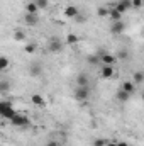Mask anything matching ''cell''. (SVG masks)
<instances>
[{
	"label": "cell",
	"instance_id": "1",
	"mask_svg": "<svg viewBox=\"0 0 144 146\" xmlns=\"http://www.w3.org/2000/svg\"><path fill=\"white\" fill-rule=\"evenodd\" d=\"M10 122H12V126H15V127H27V126L31 124L29 117H27L26 114H20V112H15V115L10 119Z\"/></svg>",
	"mask_w": 144,
	"mask_h": 146
},
{
	"label": "cell",
	"instance_id": "2",
	"mask_svg": "<svg viewBox=\"0 0 144 146\" xmlns=\"http://www.w3.org/2000/svg\"><path fill=\"white\" fill-rule=\"evenodd\" d=\"M0 115L10 121V119L15 115V110L12 109V106H10L9 102H0Z\"/></svg>",
	"mask_w": 144,
	"mask_h": 146
},
{
	"label": "cell",
	"instance_id": "3",
	"mask_svg": "<svg viewBox=\"0 0 144 146\" xmlns=\"http://www.w3.org/2000/svg\"><path fill=\"white\" fill-rule=\"evenodd\" d=\"M90 97V87H76L75 88V99L80 102H85Z\"/></svg>",
	"mask_w": 144,
	"mask_h": 146
},
{
	"label": "cell",
	"instance_id": "4",
	"mask_svg": "<svg viewBox=\"0 0 144 146\" xmlns=\"http://www.w3.org/2000/svg\"><path fill=\"white\" fill-rule=\"evenodd\" d=\"M48 49H49L51 53H59V51L63 49V41H61L59 37H51V39L48 41Z\"/></svg>",
	"mask_w": 144,
	"mask_h": 146
},
{
	"label": "cell",
	"instance_id": "5",
	"mask_svg": "<svg viewBox=\"0 0 144 146\" xmlns=\"http://www.w3.org/2000/svg\"><path fill=\"white\" fill-rule=\"evenodd\" d=\"M78 14H80L78 7H76V5H73V3L66 5V7H65V10H63V15H65V17H68V19H75Z\"/></svg>",
	"mask_w": 144,
	"mask_h": 146
},
{
	"label": "cell",
	"instance_id": "6",
	"mask_svg": "<svg viewBox=\"0 0 144 146\" xmlns=\"http://www.w3.org/2000/svg\"><path fill=\"white\" fill-rule=\"evenodd\" d=\"M76 87H90V78L85 72L76 75Z\"/></svg>",
	"mask_w": 144,
	"mask_h": 146
},
{
	"label": "cell",
	"instance_id": "7",
	"mask_svg": "<svg viewBox=\"0 0 144 146\" xmlns=\"http://www.w3.org/2000/svg\"><path fill=\"white\" fill-rule=\"evenodd\" d=\"M124 31H126V24H124L122 21H117V22H114V24H112V27H110V33H112V34H115V36L122 34Z\"/></svg>",
	"mask_w": 144,
	"mask_h": 146
},
{
	"label": "cell",
	"instance_id": "8",
	"mask_svg": "<svg viewBox=\"0 0 144 146\" xmlns=\"http://www.w3.org/2000/svg\"><path fill=\"white\" fill-rule=\"evenodd\" d=\"M100 56V63L102 65H108V66H112L117 60H115V56L114 54H110V53H102V54H98Z\"/></svg>",
	"mask_w": 144,
	"mask_h": 146
},
{
	"label": "cell",
	"instance_id": "9",
	"mask_svg": "<svg viewBox=\"0 0 144 146\" xmlns=\"http://www.w3.org/2000/svg\"><path fill=\"white\" fill-rule=\"evenodd\" d=\"M24 22L27 24V26H36L37 22H39V15L37 14H24Z\"/></svg>",
	"mask_w": 144,
	"mask_h": 146
},
{
	"label": "cell",
	"instance_id": "10",
	"mask_svg": "<svg viewBox=\"0 0 144 146\" xmlns=\"http://www.w3.org/2000/svg\"><path fill=\"white\" fill-rule=\"evenodd\" d=\"M114 75H115L114 66H108V65H104V66H102V70H100V76H102V78H112Z\"/></svg>",
	"mask_w": 144,
	"mask_h": 146
},
{
	"label": "cell",
	"instance_id": "11",
	"mask_svg": "<svg viewBox=\"0 0 144 146\" xmlns=\"http://www.w3.org/2000/svg\"><path fill=\"white\" fill-rule=\"evenodd\" d=\"M120 90H124V92H127V94L134 95V94H136V85H134L131 80H127V82H124V83L120 85Z\"/></svg>",
	"mask_w": 144,
	"mask_h": 146
},
{
	"label": "cell",
	"instance_id": "12",
	"mask_svg": "<svg viewBox=\"0 0 144 146\" xmlns=\"http://www.w3.org/2000/svg\"><path fill=\"white\" fill-rule=\"evenodd\" d=\"M131 94H127V92H124V90H119L117 94H115V100H119V102H122V104H126V102H129L131 100Z\"/></svg>",
	"mask_w": 144,
	"mask_h": 146
},
{
	"label": "cell",
	"instance_id": "13",
	"mask_svg": "<svg viewBox=\"0 0 144 146\" xmlns=\"http://www.w3.org/2000/svg\"><path fill=\"white\" fill-rule=\"evenodd\" d=\"M29 75H31V76H41V75H42V66H41L39 63H32V65L29 66Z\"/></svg>",
	"mask_w": 144,
	"mask_h": 146
},
{
	"label": "cell",
	"instance_id": "14",
	"mask_svg": "<svg viewBox=\"0 0 144 146\" xmlns=\"http://www.w3.org/2000/svg\"><path fill=\"white\" fill-rule=\"evenodd\" d=\"M108 17H110L114 22H117V21H122V14H120L117 9H114V7L108 10Z\"/></svg>",
	"mask_w": 144,
	"mask_h": 146
},
{
	"label": "cell",
	"instance_id": "15",
	"mask_svg": "<svg viewBox=\"0 0 144 146\" xmlns=\"http://www.w3.org/2000/svg\"><path fill=\"white\" fill-rule=\"evenodd\" d=\"M31 102L34 104V106H46V100H44V97L42 95H39V94H34L32 97H31Z\"/></svg>",
	"mask_w": 144,
	"mask_h": 146
},
{
	"label": "cell",
	"instance_id": "16",
	"mask_svg": "<svg viewBox=\"0 0 144 146\" xmlns=\"http://www.w3.org/2000/svg\"><path fill=\"white\" fill-rule=\"evenodd\" d=\"M132 80H134V82H132L134 85H141V83L144 82V73L141 72V70L134 72V75H132Z\"/></svg>",
	"mask_w": 144,
	"mask_h": 146
},
{
	"label": "cell",
	"instance_id": "17",
	"mask_svg": "<svg viewBox=\"0 0 144 146\" xmlns=\"http://www.w3.org/2000/svg\"><path fill=\"white\" fill-rule=\"evenodd\" d=\"M78 41H80V37L76 36V34H73V33H70V34L66 36V41H65V44H68V46H75Z\"/></svg>",
	"mask_w": 144,
	"mask_h": 146
},
{
	"label": "cell",
	"instance_id": "18",
	"mask_svg": "<svg viewBox=\"0 0 144 146\" xmlns=\"http://www.w3.org/2000/svg\"><path fill=\"white\" fill-rule=\"evenodd\" d=\"M37 12H39V9L36 7L34 2H27L26 3V14H37Z\"/></svg>",
	"mask_w": 144,
	"mask_h": 146
},
{
	"label": "cell",
	"instance_id": "19",
	"mask_svg": "<svg viewBox=\"0 0 144 146\" xmlns=\"http://www.w3.org/2000/svg\"><path fill=\"white\" fill-rule=\"evenodd\" d=\"M10 82L9 80H0V94H5V92H10Z\"/></svg>",
	"mask_w": 144,
	"mask_h": 146
},
{
	"label": "cell",
	"instance_id": "20",
	"mask_svg": "<svg viewBox=\"0 0 144 146\" xmlns=\"http://www.w3.org/2000/svg\"><path fill=\"white\" fill-rule=\"evenodd\" d=\"M10 66V60L7 56H0V72H5Z\"/></svg>",
	"mask_w": 144,
	"mask_h": 146
},
{
	"label": "cell",
	"instance_id": "21",
	"mask_svg": "<svg viewBox=\"0 0 144 146\" xmlns=\"http://www.w3.org/2000/svg\"><path fill=\"white\" fill-rule=\"evenodd\" d=\"M14 39H15V41H19V42L26 41V33H24V31H20V29H15V31H14Z\"/></svg>",
	"mask_w": 144,
	"mask_h": 146
},
{
	"label": "cell",
	"instance_id": "22",
	"mask_svg": "<svg viewBox=\"0 0 144 146\" xmlns=\"http://www.w3.org/2000/svg\"><path fill=\"white\" fill-rule=\"evenodd\" d=\"M24 51L27 53V54H34L37 51V46L34 44V42H27L26 46H24Z\"/></svg>",
	"mask_w": 144,
	"mask_h": 146
},
{
	"label": "cell",
	"instance_id": "23",
	"mask_svg": "<svg viewBox=\"0 0 144 146\" xmlns=\"http://www.w3.org/2000/svg\"><path fill=\"white\" fill-rule=\"evenodd\" d=\"M87 61H88V65H98L100 63V56L98 54H90L87 58Z\"/></svg>",
	"mask_w": 144,
	"mask_h": 146
},
{
	"label": "cell",
	"instance_id": "24",
	"mask_svg": "<svg viewBox=\"0 0 144 146\" xmlns=\"http://www.w3.org/2000/svg\"><path fill=\"white\" fill-rule=\"evenodd\" d=\"M34 3H36V7L39 10H42V9H46L48 5H49V0H32Z\"/></svg>",
	"mask_w": 144,
	"mask_h": 146
},
{
	"label": "cell",
	"instance_id": "25",
	"mask_svg": "<svg viewBox=\"0 0 144 146\" xmlns=\"http://www.w3.org/2000/svg\"><path fill=\"white\" fill-rule=\"evenodd\" d=\"M97 15L98 17H108V9L107 7H98L97 9Z\"/></svg>",
	"mask_w": 144,
	"mask_h": 146
},
{
	"label": "cell",
	"instance_id": "26",
	"mask_svg": "<svg viewBox=\"0 0 144 146\" xmlns=\"http://www.w3.org/2000/svg\"><path fill=\"white\" fill-rule=\"evenodd\" d=\"M129 58V53L126 51V49H120L119 53H117V56H115V60H127Z\"/></svg>",
	"mask_w": 144,
	"mask_h": 146
},
{
	"label": "cell",
	"instance_id": "27",
	"mask_svg": "<svg viewBox=\"0 0 144 146\" xmlns=\"http://www.w3.org/2000/svg\"><path fill=\"white\" fill-rule=\"evenodd\" d=\"M110 139H105V138H98V139H95L93 141V146H107V143Z\"/></svg>",
	"mask_w": 144,
	"mask_h": 146
},
{
	"label": "cell",
	"instance_id": "28",
	"mask_svg": "<svg viewBox=\"0 0 144 146\" xmlns=\"http://www.w3.org/2000/svg\"><path fill=\"white\" fill-rule=\"evenodd\" d=\"M143 7V0H131V9H141Z\"/></svg>",
	"mask_w": 144,
	"mask_h": 146
},
{
	"label": "cell",
	"instance_id": "29",
	"mask_svg": "<svg viewBox=\"0 0 144 146\" xmlns=\"http://www.w3.org/2000/svg\"><path fill=\"white\" fill-rule=\"evenodd\" d=\"M75 21H76V22H80V24H83V22L87 21V17H85V15H81V14H78V15L75 17Z\"/></svg>",
	"mask_w": 144,
	"mask_h": 146
},
{
	"label": "cell",
	"instance_id": "30",
	"mask_svg": "<svg viewBox=\"0 0 144 146\" xmlns=\"http://www.w3.org/2000/svg\"><path fill=\"white\" fill-rule=\"evenodd\" d=\"M46 146H59V143H58V141H48Z\"/></svg>",
	"mask_w": 144,
	"mask_h": 146
},
{
	"label": "cell",
	"instance_id": "31",
	"mask_svg": "<svg viewBox=\"0 0 144 146\" xmlns=\"http://www.w3.org/2000/svg\"><path fill=\"white\" fill-rule=\"evenodd\" d=\"M117 146H129L127 143H124V141H117Z\"/></svg>",
	"mask_w": 144,
	"mask_h": 146
},
{
	"label": "cell",
	"instance_id": "32",
	"mask_svg": "<svg viewBox=\"0 0 144 146\" xmlns=\"http://www.w3.org/2000/svg\"><path fill=\"white\" fill-rule=\"evenodd\" d=\"M107 146H117V141H108Z\"/></svg>",
	"mask_w": 144,
	"mask_h": 146
}]
</instances>
